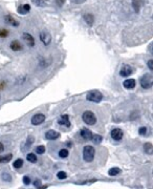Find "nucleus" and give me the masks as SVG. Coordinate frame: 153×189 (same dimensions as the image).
<instances>
[{
    "label": "nucleus",
    "mask_w": 153,
    "mask_h": 189,
    "mask_svg": "<svg viewBox=\"0 0 153 189\" xmlns=\"http://www.w3.org/2000/svg\"><path fill=\"white\" fill-rule=\"evenodd\" d=\"M123 86L127 89H133L135 87V80L134 79H127L123 82Z\"/></svg>",
    "instance_id": "15"
},
{
    "label": "nucleus",
    "mask_w": 153,
    "mask_h": 189,
    "mask_svg": "<svg viewBox=\"0 0 153 189\" xmlns=\"http://www.w3.org/2000/svg\"><path fill=\"white\" fill-rule=\"evenodd\" d=\"M31 2L34 3L35 5H37V7H45L46 5V3L43 1V0H31Z\"/></svg>",
    "instance_id": "28"
},
{
    "label": "nucleus",
    "mask_w": 153,
    "mask_h": 189,
    "mask_svg": "<svg viewBox=\"0 0 153 189\" xmlns=\"http://www.w3.org/2000/svg\"><path fill=\"white\" fill-rule=\"evenodd\" d=\"M59 157L62 159H65L68 157V150L67 149H61L60 151H59Z\"/></svg>",
    "instance_id": "27"
},
{
    "label": "nucleus",
    "mask_w": 153,
    "mask_h": 189,
    "mask_svg": "<svg viewBox=\"0 0 153 189\" xmlns=\"http://www.w3.org/2000/svg\"><path fill=\"white\" fill-rule=\"evenodd\" d=\"M3 150H4V145H3V143H0V154H1Z\"/></svg>",
    "instance_id": "38"
},
{
    "label": "nucleus",
    "mask_w": 153,
    "mask_h": 189,
    "mask_svg": "<svg viewBox=\"0 0 153 189\" xmlns=\"http://www.w3.org/2000/svg\"><path fill=\"white\" fill-rule=\"evenodd\" d=\"M86 99L90 102L100 103L103 100V95L99 90H91L86 95Z\"/></svg>",
    "instance_id": "3"
},
{
    "label": "nucleus",
    "mask_w": 153,
    "mask_h": 189,
    "mask_svg": "<svg viewBox=\"0 0 153 189\" xmlns=\"http://www.w3.org/2000/svg\"><path fill=\"white\" fill-rule=\"evenodd\" d=\"M91 141H92L94 144H100V143L103 141V138H102V136H100V135H93L92 134Z\"/></svg>",
    "instance_id": "21"
},
{
    "label": "nucleus",
    "mask_w": 153,
    "mask_h": 189,
    "mask_svg": "<svg viewBox=\"0 0 153 189\" xmlns=\"http://www.w3.org/2000/svg\"><path fill=\"white\" fill-rule=\"evenodd\" d=\"M2 180L7 181V182H11L12 178H11V176H10L9 174H2Z\"/></svg>",
    "instance_id": "31"
},
{
    "label": "nucleus",
    "mask_w": 153,
    "mask_h": 189,
    "mask_svg": "<svg viewBox=\"0 0 153 189\" xmlns=\"http://www.w3.org/2000/svg\"><path fill=\"white\" fill-rule=\"evenodd\" d=\"M45 121V116L43 113H37L31 118V124L33 125H40Z\"/></svg>",
    "instance_id": "8"
},
{
    "label": "nucleus",
    "mask_w": 153,
    "mask_h": 189,
    "mask_svg": "<svg viewBox=\"0 0 153 189\" xmlns=\"http://www.w3.org/2000/svg\"><path fill=\"white\" fill-rule=\"evenodd\" d=\"M110 136L114 141H121L124 137V132L121 128H113L110 132Z\"/></svg>",
    "instance_id": "5"
},
{
    "label": "nucleus",
    "mask_w": 153,
    "mask_h": 189,
    "mask_svg": "<svg viewBox=\"0 0 153 189\" xmlns=\"http://www.w3.org/2000/svg\"><path fill=\"white\" fill-rule=\"evenodd\" d=\"M29 11H31V7H29V4L20 5V7L17 9V12L20 14V15H25V14L29 13Z\"/></svg>",
    "instance_id": "16"
},
{
    "label": "nucleus",
    "mask_w": 153,
    "mask_h": 189,
    "mask_svg": "<svg viewBox=\"0 0 153 189\" xmlns=\"http://www.w3.org/2000/svg\"><path fill=\"white\" fill-rule=\"evenodd\" d=\"M39 37H40V40L42 41L44 45H48L49 43H51V34H49L48 32H45V31L41 32L40 35H39Z\"/></svg>",
    "instance_id": "6"
},
{
    "label": "nucleus",
    "mask_w": 153,
    "mask_h": 189,
    "mask_svg": "<svg viewBox=\"0 0 153 189\" xmlns=\"http://www.w3.org/2000/svg\"><path fill=\"white\" fill-rule=\"evenodd\" d=\"M95 150L92 146L90 145H86V146L83 148V159L86 162H92L93 159H94Z\"/></svg>",
    "instance_id": "1"
},
{
    "label": "nucleus",
    "mask_w": 153,
    "mask_h": 189,
    "mask_svg": "<svg viewBox=\"0 0 153 189\" xmlns=\"http://www.w3.org/2000/svg\"><path fill=\"white\" fill-rule=\"evenodd\" d=\"M84 20L86 21V23L89 25V26H92V24H93V16L92 15H90V14H85Z\"/></svg>",
    "instance_id": "20"
},
{
    "label": "nucleus",
    "mask_w": 153,
    "mask_h": 189,
    "mask_svg": "<svg viewBox=\"0 0 153 189\" xmlns=\"http://www.w3.org/2000/svg\"><path fill=\"white\" fill-rule=\"evenodd\" d=\"M60 137V134H59L58 131H56V130H48L45 134V138L47 139V140H51V141H53V140H57V139Z\"/></svg>",
    "instance_id": "10"
},
{
    "label": "nucleus",
    "mask_w": 153,
    "mask_h": 189,
    "mask_svg": "<svg viewBox=\"0 0 153 189\" xmlns=\"http://www.w3.org/2000/svg\"><path fill=\"white\" fill-rule=\"evenodd\" d=\"M26 160L29 161V162H31V163H36L37 162V157H36V154H27V156H26Z\"/></svg>",
    "instance_id": "25"
},
{
    "label": "nucleus",
    "mask_w": 153,
    "mask_h": 189,
    "mask_svg": "<svg viewBox=\"0 0 153 189\" xmlns=\"http://www.w3.org/2000/svg\"><path fill=\"white\" fill-rule=\"evenodd\" d=\"M95 179H93V180H89V181H84V182H79V183H77V184H79V185H85V184H91V183H94L95 182Z\"/></svg>",
    "instance_id": "33"
},
{
    "label": "nucleus",
    "mask_w": 153,
    "mask_h": 189,
    "mask_svg": "<svg viewBox=\"0 0 153 189\" xmlns=\"http://www.w3.org/2000/svg\"><path fill=\"white\" fill-rule=\"evenodd\" d=\"M144 150L146 151V154H152V151H153V146H152V143L148 142V143H145L144 145Z\"/></svg>",
    "instance_id": "19"
},
{
    "label": "nucleus",
    "mask_w": 153,
    "mask_h": 189,
    "mask_svg": "<svg viewBox=\"0 0 153 189\" xmlns=\"http://www.w3.org/2000/svg\"><path fill=\"white\" fill-rule=\"evenodd\" d=\"M132 71H133V69L130 65L124 64L122 66V68H121V71H120V76L121 77H129V76L132 74Z\"/></svg>",
    "instance_id": "7"
},
{
    "label": "nucleus",
    "mask_w": 153,
    "mask_h": 189,
    "mask_svg": "<svg viewBox=\"0 0 153 189\" xmlns=\"http://www.w3.org/2000/svg\"><path fill=\"white\" fill-rule=\"evenodd\" d=\"M34 185H35L36 188H40V186H41L40 180H35V181H34Z\"/></svg>",
    "instance_id": "35"
},
{
    "label": "nucleus",
    "mask_w": 153,
    "mask_h": 189,
    "mask_svg": "<svg viewBox=\"0 0 153 189\" xmlns=\"http://www.w3.org/2000/svg\"><path fill=\"white\" fill-rule=\"evenodd\" d=\"M34 141H35V138L34 137H31V136H29V138H27V141H26V144L24 145V147H23V149H29V147L31 146V144L34 143Z\"/></svg>",
    "instance_id": "22"
},
{
    "label": "nucleus",
    "mask_w": 153,
    "mask_h": 189,
    "mask_svg": "<svg viewBox=\"0 0 153 189\" xmlns=\"http://www.w3.org/2000/svg\"><path fill=\"white\" fill-rule=\"evenodd\" d=\"M58 124L64 125V126H67V127L70 126V121H69L68 115H62V116L58 119Z\"/></svg>",
    "instance_id": "11"
},
{
    "label": "nucleus",
    "mask_w": 153,
    "mask_h": 189,
    "mask_svg": "<svg viewBox=\"0 0 153 189\" xmlns=\"http://www.w3.org/2000/svg\"><path fill=\"white\" fill-rule=\"evenodd\" d=\"M31 182V180L29 179V176H23V183H24L25 185H29Z\"/></svg>",
    "instance_id": "34"
},
{
    "label": "nucleus",
    "mask_w": 153,
    "mask_h": 189,
    "mask_svg": "<svg viewBox=\"0 0 153 189\" xmlns=\"http://www.w3.org/2000/svg\"><path fill=\"white\" fill-rule=\"evenodd\" d=\"M13 166H14V168H16V169L21 168V167L23 166V160L22 159H17V160L14 162Z\"/></svg>",
    "instance_id": "24"
},
{
    "label": "nucleus",
    "mask_w": 153,
    "mask_h": 189,
    "mask_svg": "<svg viewBox=\"0 0 153 189\" xmlns=\"http://www.w3.org/2000/svg\"><path fill=\"white\" fill-rule=\"evenodd\" d=\"M7 36H9V32L7 29H0V38H7Z\"/></svg>",
    "instance_id": "30"
},
{
    "label": "nucleus",
    "mask_w": 153,
    "mask_h": 189,
    "mask_svg": "<svg viewBox=\"0 0 153 189\" xmlns=\"http://www.w3.org/2000/svg\"><path fill=\"white\" fill-rule=\"evenodd\" d=\"M141 86L144 89H149L152 87L153 84V77L151 74H145L144 76H142V78L140 79Z\"/></svg>",
    "instance_id": "2"
},
{
    "label": "nucleus",
    "mask_w": 153,
    "mask_h": 189,
    "mask_svg": "<svg viewBox=\"0 0 153 189\" xmlns=\"http://www.w3.org/2000/svg\"><path fill=\"white\" fill-rule=\"evenodd\" d=\"M80 135H81V137L86 141L91 140V137H92V132H91L88 128H82L80 131Z\"/></svg>",
    "instance_id": "12"
},
{
    "label": "nucleus",
    "mask_w": 153,
    "mask_h": 189,
    "mask_svg": "<svg viewBox=\"0 0 153 189\" xmlns=\"http://www.w3.org/2000/svg\"><path fill=\"white\" fill-rule=\"evenodd\" d=\"M12 158H13L12 154H7V156H4V157H0V163H7V162H10V161L12 160Z\"/></svg>",
    "instance_id": "23"
},
{
    "label": "nucleus",
    "mask_w": 153,
    "mask_h": 189,
    "mask_svg": "<svg viewBox=\"0 0 153 189\" xmlns=\"http://www.w3.org/2000/svg\"><path fill=\"white\" fill-rule=\"evenodd\" d=\"M138 134L142 135V136H145V135L147 134V127H141V128L138 129Z\"/></svg>",
    "instance_id": "32"
},
{
    "label": "nucleus",
    "mask_w": 153,
    "mask_h": 189,
    "mask_svg": "<svg viewBox=\"0 0 153 189\" xmlns=\"http://www.w3.org/2000/svg\"><path fill=\"white\" fill-rule=\"evenodd\" d=\"M141 7H142V1L141 0H132V7L134 9V11L136 13L140 12Z\"/></svg>",
    "instance_id": "17"
},
{
    "label": "nucleus",
    "mask_w": 153,
    "mask_h": 189,
    "mask_svg": "<svg viewBox=\"0 0 153 189\" xmlns=\"http://www.w3.org/2000/svg\"><path fill=\"white\" fill-rule=\"evenodd\" d=\"M82 119L87 125H94L97 123V117L90 110H86L83 113Z\"/></svg>",
    "instance_id": "4"
},
{
    "label": "nucleus",
    "mask_w": 153,
    "mask_h": 189,
    "mask_svg": "<svg viewBox=\"0 0 153 189\" xmlns=\"http://www.w3.org/2000/svg\"><path fill=\"white\" fill-rule=\"evenodd\" d=\"M148 67L150 68V71H152V69H153V61H152V60H149V62H148Z\"/></svg>",
    "instance_id": "37"
},
{
    "label": "nucleus",
    "mask_w": 153,
    "mask_h": 189,
    "mask_svg": "<svg viewBox=\"0 0 153 189\" xmlns=\"http://www.w3.org/2000/svg\"><path fill=\"white\" fill-rule=\"evenodd\" d=\"M56 2H57V4H58L59 7H62V5L64 4L65 0H56Z\"/></svg>",
    "instance_id": "36"
},
{
    "label": "nucleus",
    "mask_w": 153,
    "mask_h": 189,
    "mask_svg": "<svg viewBox=\"0 0 153 189\" xmlns=\"http://www.w3.org/2000/svg\"><path fill=\"white\" fill-rule=\"evenodd\" d=\"M10 47H11V49L14 51H22V49H23L22 44L17 40L12 41L11 44H10Z\"/></svg>",
    "instance_id": "13"
},
{
    "label": "nucleus",
    "mask_w": 153,
    "mask_h": 189,
    "mask_svg": "<svg viewBox=\"0 0 153 189\" xmlns=\"http://www.w3.org/2000/svg\"><path fill=\"white\" fill-rule=\"evenodd\" d=\"M35 151L37 152L38 154H43L45 152V147L43 145H39V146L36 147Z\"/></svg>",
    "instance_id": "26"
},
{
    "label": "nucleus",
    "mask_w": 153,
    "mask_h": 189,
    "mask_svg": "<svg viewBox=\"0 0 153 189\" xmlns=\"http://www.w3.org/2000/svg\"><path fill=\"white\" fill-rule=\"evenodd\" d=\"M22 39L24 40V42L26 43L29 46H31V47L35 46V39H34V37L31 35V34L24 33L22 35Z\"/></svg>",
    "instance_id": "9"
},
{
    "label": "nucleus",
    "mask_w": 153,
    "mask_h": 189,
    "mask_svg": "<svg viewBox=\"0 0 153 189\" xmlns=\"http://www.w3.org/2000/svg\"><path fill=\"white\" fill-rule=\"evenodd\" d=\"M57 176H58L59 180H65V179L67 178V174L65 171H59L58 174H57Z\"/></svg>",
    "instance_id": "29"
},
{
    "label": "nucleus",
    "mask_w": 153,
    "mask_h": 189,
    "mask_svg": "<svg viewBox=\"0 0 153 189\" xmlns=\"http://www.w3.org/2000/svg\"><path fill=\"white\" fill-rule=\"evenodd\" d=\"M4 20H5V22L7 23V24H10V25H12V26H19V21H17L15 19L14 17H12V16H10V15H7L4 17Z\"/></svg>",
    "instance_id": "14"
},
{
    "label": "nucleus",
    "mask_w": 153,
    "mask_h": 189,
    "mask_svg": "<svg viewBox=\"0 0 153 189\" xmlns=\"http://www.w3.org/2000/svg\"><path fill=\"white\" fill-rule=\"evenodd\" d=\"M119 174H121V169L119 167H113V168H110L108 170V174L111 176H116Z\"/></svg>",
    "instance_id": "18"
}]
</instances>
